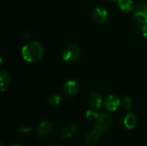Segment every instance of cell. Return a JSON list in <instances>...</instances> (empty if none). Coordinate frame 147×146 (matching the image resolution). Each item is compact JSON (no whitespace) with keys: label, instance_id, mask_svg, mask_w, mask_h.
I'll use <instances>...</instances> for the list:
<instances>
[{"label":"cell","instance_id":"obj_1","mask_svg":"<svg viewBox=\"0 0 147 146\" xmlns=\"http://www.w3.org/2000/svg\"><path fill=\"white\" fill-rule=\"evenodd\" d=\"M43 46L38 41H31L22 48V55L25 61L28 63H36L43 56Z\"/></svg>","mask_w":147,"mask_h":146},{"label":"cell","instance_id":"obj_2","mask_svg":"<svg viewBox=\"0 0 147 146\" xmlns=\"http://www.w3.org/2000/svg\"><path fill=\"white\" fill-rule=\"evenodd\" d=\"M79 57H80V48L78 47V45L74 43H71L67 45L62 52L63 60L70 64L78 61Z\"/></svg>","mask_w":147,"mask_h":146},{"label":"cell","instance_id":"obj_3","mask_svg":"<svg viewBox=\"0 0 147 146\" xmlns=\"http://www.w3.org/2000/svg\"><path fill=\"white\" fill-rule=\"evenodd\" d=\"M112 116L108 113H101L96 120V128L100 132L108 131L112 126Z\"/></svg>","mask_w":147,"mask_h":146},{"label":"cell","instance_id":"obj_4","mask_svg":"<svg viewBox=\"0 0 147 146\" xmlns=\"http://www.w3.org/2000/svg\"><path fill=\"white\" fill-rule=\"evenodd\" d=\"M134 16L137 22L144 24L147 22V3H140L135 5L134 9Z\"/></svg>","mask_w":147,"mask_h":146},{"label":"cell","instance_id":"obj_5","mask_svg":"<svg viewBox=\"0 0 147 146\" xmlns=\"http://www.w3.org/2000/svg\"><path fill=\"white\" fill-rule=\"evenodd\" d=\"M121 104V102L120 98L115 95L108 96L103 101V106L109 111H116L120 108Z\"/></svg>","mask_w":147,"mask_h":146},{"label":"cell","instance_id":"obj_6","mask_svg":"<svg viewBox=\"0 0 147 146\" xmlns=\"http://www.w3.org/2000/svg\"><path fill=\"white\" fill-rule=\"evenodd\" d=\"M53 131V126L52 124V122L48 121V120H45L43 122H41L37 129H36V133L38 135L39 138H47L48 136H50L52 134Z\"/></svg>","mask_w":147,"mask_h":146},{"label":"cell","instance_id":"obj_7","mask_svg":"<svg viewBox=\"0 0 147 146\" xmlns=\"http://www.w3.org/2000/svg\"><path fill=\"white\" fill-rule=\"evenodd\" d=\"M91 15H92V19L94 20V22H96V23H99V24L104 23L109 18L108 11L101 6L96 7L92 10Z\"/></svg>","mask_w":147,"mask_h":146},{"label":"cell","instance_id":"obj_8","mask_svg":"<svg viewBox=\"0 0 147 146\" xmlns=\"http://www.w3.org/2000/svg\"><path fill=\"white\" fill-rule=\"evenodd\" d=\"M64 92L70 96H76L79 91V84L77 81L74 80H69L65 83L63 86Z\"/></svg>","mask_w":147,"mask_h":146},{"label":"cell","instance_id":"obj_9","mask_svg":"<svg viewBox=\"0 0 147 146\" xmlns=\"http://www.w3.org/2000/svg\"><path fill=\"white\" fill-rule=\"evenodd\" d=\"M101 139V132L95 128L93 130H91L88 134H87V137H86V144L87 145H96L99 140Z\"/></svg>","mask_w":147,"mask_h":146},{"label":"cell","instance_id":"obj_10","mask_svg":"<svg viewBox=\"0 0 147 146\" xmlns=\"http://www.w3.org/2000/svg\"><path fill=\"white\" fill-rule=\"evenodd\" d=\"M89 104L95 110L100 109V108L102 104V96L96 92H92L89 96Z\"/></svg>","mask_w":147,"mask_h":146},{"label":"cell","instance_id":"obj_11","mask_svg":"<svg viewBox=\"0 0 147 146\" xmlns=\"http://www.w3.org/2000/svg\"><path fill=\"white\" fill-rule=\"evenodd\" d=\"M76 132H77V126L73 124L65 125L61 131V137L63 139H71V137H73Z\"/></svg>","mask_w":147,"mask_h":146},{"label":"cell","instance_id":"obj_12","mask_svg":"<svg viewBox=\"0 0 147 146\" xmlns=\"http://www.w3.org/2000/svg\"><path fill=\"white\" fill-rule=\"evenodd\" d=\"M0 82H1V91L4 92L10 86V84H11V78H10L9 75L7 72L2 71L0 72Z\"/></svg>","mask_w":147,"mask_h":146},{"label":"cell","instance_id":"obj_13","mask_svg":"<svg viewBox=\"0 0 147 146\" xmlns=\"http://www.w3.org/2000/svg\"><path fill=\"white\" fill-rule=\"evenodd\" d=\"M123 123L127 129H128V130L134 129L135 127V126L137 125V118H136L135 114L133 113L127 114L126 115V117L124 118Z\"/></svg>","mask_w":147,"mask_h":146},{"label":"cell","instance_id":"obj_14","mask_svg":"<svg viewBox=\"0 0 147 146\" xmlns=\"http://www.w3.org/2000/svg\"><path fill=\"white\" fill-rule=\"evenodd\" d=\"M119 8L124 12H131L134 11L135 4L134 0H117Z\"/></svg>","mask_w":147,"mask_h":146},{"label":"cell","instance_id":"obj_15","mask_svg":"<svg viewBox=\"0 0 147 146\" xmlns=\"http://www.w3.org/2000/svg\"><path fill=\"white\" fill-rule=\"evenodd\" d=\"M61 102H62V97L59 95H53V96H50L48 99V102H49L50 106H52L53 108L59 106Z\"/></svg>","mask_w":147,"mask_h":146},{"label":"cell","instance_id":"obj_16","mask_svg":"<svg viewBox=\"0 0 147 146\" xmlns=\"http://www.w3.org/2000/svg\"><path fill=\"white\" fill-rule=\"evenodd\" d=\"M32 131V127L28 126V125H22L19 128H18V132L19 133L22 134V135H28L31 133Z\"/></svg>","mask_w":147,"mask_h":146},{"label":"cell","instance_id":"obj_17","mask_svg":"<svg viewBox=\"0 0 147 146\" xmlns=\"http://www.w3.org/2000/svg\"><path fill=\"white\" fill-rule=\"evenodd\" d=\"M98 115H99V114H97L92 110H88L86 112V118L90 120H96L98 118Z\"/></svg>","mask_w":147,"mask_h":146},{"label":"cell","instance_id":"obj_18","mask_svg":"<svg viewBox=\"0 0 147 146\" xmlns=\"http://www.w3.org/2000/svg\"><path fill=\"white\" fill-rule=\"evenodd\" d=\"M123 105L124 107L126 108L127 110H129L133 105V99L130 97V96H126L124 99H123Z\"/></svg>","mask_w":147,"mask_h":146},{"label":"cell","instance_id":"obj_19","mask_svg":"<svg viewBox=\"0 0 147 146\" xmlns=\"http://www.w3.org/2000/svg\"><path fill=\"white\" fill-rule=\"evenodd\" d=\"M141 30H142L143 36H144V37H146V38H147V22L146 23H144V24H143Z\"/></svg>","mask_w":147,"mask_h":146},{"label":"cell","instance_id":"obj_20","mask_svg":"<svg viewBox=\"0 0 147 146\" xmlns=\"http://www.w3.org/2000/svg\"><path fill=\"white\" fill-rule=\"evenodd\" d=\"M0 146H3V143H0Z\"/></svg>","mask_w":147,"mask_h":146},{"label":"cell","instance_id":"obj_21","mask_svg":"<svg viewBox=\"0 0 147 146\" xmlns=\"http://www.w3.org/2000/svg\"><path fill=\"white\" fill-rule=\"evenodd\" d=\"M108 1H116V0H108Z\"/></svg>","mask_w":147,"mask_h":146},{"label":"cell","instance_id":"obj_22","mask_svg":"<svg viewBox=\"0 0 147 146\" xmlns=\"http://www.w3.org/2000/svg\"><path fill=\"white\" fill-rule=\"evenodd\" d=\"M52 146H58V145H52Z\"/></svg>","mask_w":147,"mask_h":146},{"label":"cell","instance_id":"obj_23","mask_svg":"<svg viewBox=\"0 0 147 146\" xmlns=\"http://www.w3.org/2000/svg\"><path fill=\"white\" fill-rule=\"evenodd\" d=\"M14 146H20V145H14Z\"/></svg>","mask_w":147,"mask_h":146}]
</instances>
